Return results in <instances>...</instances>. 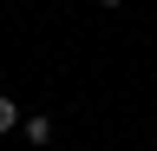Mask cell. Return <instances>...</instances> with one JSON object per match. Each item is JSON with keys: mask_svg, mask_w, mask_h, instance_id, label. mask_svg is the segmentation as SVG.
Wrapping results in <instances>:
<instances>
[{"mask_svg": "<svg viewBox=\"0 0 157 151\" xmlns=\"http://www.w3.org/2000/svg\"><path fill=\"white\" fill-rule=\"evenodd\" d=\"M20 125H26V145H52V118L46 112H33V118H20Z\"/></svg>", "mask_w": 157, "mask_h": 151, "instance_id": "6da1fadb", "label": "cell"}, {"mask_svg": "<svg viewBox=\"0 0 157 151\" xmlns=\"http://www.w3.org/2000/svg\"><path fill=\"white\" fill-rule=\"evenodd\" d=\"M20 118H26V112H20V99H7V92H0V131H13Z\"/></svg>", "mask_w": 157, "mask_h": 151, "instance_id": "7a4b0ae2", "label": "cell"}, {"mask_svg": "<svg viewBox=\"0 0 157 151\" xmlns=\"http://www.w3.org/2000/svg\"><path fill=\"white\" fill-rule=\"evenodd\" d=\"M98 7H124V0H98Z\"/></svg>", "mask_w": 157, "mask_h": 151, "instance_id": "3957f363", "label": "cell"}]
</instances>
